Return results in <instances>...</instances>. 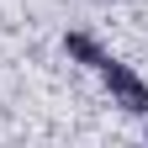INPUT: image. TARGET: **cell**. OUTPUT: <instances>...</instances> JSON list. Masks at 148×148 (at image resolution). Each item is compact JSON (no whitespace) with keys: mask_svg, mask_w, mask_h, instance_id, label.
<instances>
[{"mask_svg":"<svg viewBox=\"0 0 148 148\" xmlns=\"http://www.w3.org/2000/svg\"><path fill=\"white\" fill-rule=\"evenodd\" d=\"M95 74H101V85H106V95H111L116 111H127V116H148V79H143L132 64H122V58L106 53V64H101Z\"/></svg>","mask_w":148,"mask_h":148,"instance_id":"1","label":"cell"},{"mask_svg":"<svg viewBox=\"0 0 148 148\" xmlns=\"http://www.w3.org/2000/svg\"><path fill=\"white\" fill-rule=\"evenodd\" d=\"M64 58L79 64V69H101V64H106V42H101L95 32L74 27V32H64Z\"/></svg>","mask_w":148,"mask_h":148,"instance_id":"2","label":"cell"},{"mask_svg":"<svg viewBox=\"0 0 148 148\" xmlns=\"http://www.w3.org/2000/svg\"><path fill=\"white\" fill-rule=\"evenodd\" d=\"M143 143H148V116H143Z\"/></svg>","mask_w":148,"mask_h":148,"instance_id":"3","label":"cell"}]
</instances>
